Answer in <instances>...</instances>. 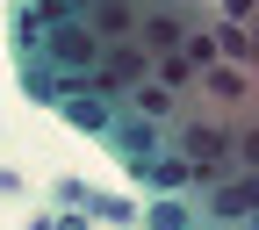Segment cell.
Here are the masks:
<instances>
[{
    "label": "cell",
    "instance_id": "cell-1",
    "mask_svg": "<svg viewBox=\"0 0 259 230\" xmlns=\"http://www.w3.org/2000/svg\"><path fill=\"white\" fill-rule=\"evenodd\" d=\"M216 209H223V216H238V209H259V180H238V187H223V194H216Z\"/></svg>",
    "mask_w": 259,
    "mask_h": 230
}]
</instances>
